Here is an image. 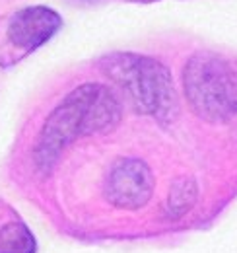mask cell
I'll return each mask as SVG.
<instances>
[{"label":"cell","mask_w":237,"mask_h":253,"mask_svg":"<svg viewBox=\"0 0 237 253\" xmlns=\"http://www.w3.org/2000/svg\"><path fill=\"white\" fill-rule=\"evenodd\" d=\"M101 70L128 95L134 107L167 123L177 113V94L171 72L159 61L136 53H113L101 59Z\"/></svg>","instance_id":"obj_2"},{"label":"cell","mask_w":237,"mask_h":253,"mask_svg":"<svg viewBox=\"0 0 237 253\" xmlns=\"http://www.w3.org/2000/svg\"><path fill=\"white\" fill-rule=\"evenodd\" d=\"M183 90L193 111L210 123L237 115V74L216 53H197L183 70Z\"/></svg>","instance_id":"obj_3"},{"label":"cell","mask_w":237,"mask_h":253,"mask_svg":"<svg viewBox=\"0 0 237 253\" xmlns=\"http://www.w3.org/2000/svg\"><path fill=\"white\" fill-rule=\"evenodd\" d=\"M60 16L47 6H28L16 12L8 24V39L24 53L45 45L60 30Z\"/></svg>","instance_id":"obj_5"},{"label":"cell","mask_w":237,"mask_h":253,"mask_svg":"<svg viewBox=\"0 0 237 253\" xmlns=\"http://www.w3.org/2000/svg\"><path fill=\"white\" fill-rule=\"evenodd\" d=\"M37 244L30 228L20 220L0 226V253H35Z\"/></svg>","instance_id":"obj_6"},{"label":"cell","mask_w":237,"mask_h":253,"mask_svg":"<svg viewBox=\"0 0 237 253\" xmlns=\"http://www.w3.org/2000/svg\"><path fill=\"white\" fill-rule=\"evenodd\" d=\"M156 187L148 164L136 158H120L113 164L105 179L107 201L124 211H138L148 205Z\"/></svg>","instance_id":"obj_4"},{"label":"cell","mask_w":237,"mask_h":253,"mask_svg":"<svg viewBox=\"0 0 237 253\" xmlns=\"http://www.w3.org/2000/svg\"><path fill=\"white\" fill-rule=\"evenodd\" d=\"M197 197H198V187L197 181L191 177H181L177 179L167 195V214L169 218L177 220L181 216H185L195 205H197Z\"/></svg>","instance_id":"obj_7"},{"label":"cell","mask_w":237,"mask_h":253,"mask_svg":"<svg viewBox=\"0 0 237 253\" xmlns=\"http://www.w3.org/2000/svg\"><path fill=\"white\" fill-rule=\"evenodd\" d=\"M120 115L122 109L117 95L107 86L97 82L78 86L49 113L39 132L33 150L37 169L49 173L68 144L82 136L113 130Z\"/></svg>","instance_id":"obj_1"}]
</instances>
